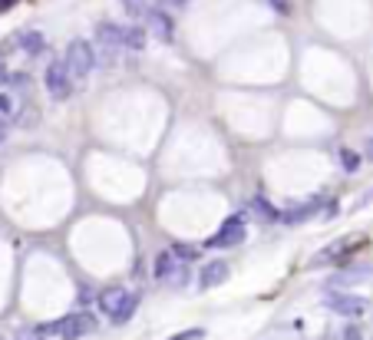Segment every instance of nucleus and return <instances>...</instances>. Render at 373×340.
<instances>
[{
  "mask_svg": "<svg viewBox=\"0 0 373 340\" xmlns=\"http://www.w3.org/2000/svg\"><path fill=\"white\" fill-rule=\"evenodd\" d=\"M96 331V317L89 311H77V314H67L53 324H43L40 334H53V337H63V340H79L87 334Z\"/></svg>",
  "mask_w": 373,
  "mask_h": 340,
  "instance_id": "f257e3e1",
  "label": "nucleus"
},
{
  "mask_svg": "<svg viewBox=\"0 0 373 340\" xmlns=\"http://www.w3.org/2000/svg\"><path fill=\"white\" fill-rule=\"evenodd\" d=\"M135 297L126 287H109V291H103L99 294V307L106 311V317L109 321H116V324H126L129 317H133V311H135Z\"/></svg>",
  "mask_w": 373,
  "mask_h": 340,
  "instance_id": "f03ea898",
  "label": "nucleus"
},
{
  "mask_svg": "<svg viewBox=\"0 0 373 340\" xmlns=\"http://www.w3.org/2000/svg\"><path fill=\"white\" fill-rule=\"evenodd\" d=\"M155 278L169 287H182L189 281V261H182L175 251H162L155 258Z\"/></svg>",
  "mask_w": 373,
  "mask_h": 340,
  "instance_id": "7ed1b4c3",
  "label": "nucleus"
},
{
  "mask_svg": "<svg viewBox=\"0 0 373 340\" xmlns=\"http://www.w3.org/2000/svg\"><path fill=\"white\" fill-rule=\"evenodd\" d=\"M67 70H69V76L73 79H87L89 73H93V67H96V53H93V47H89L87 40H73L67 47Z\"/></svg>",
  "mask_w": 373,
  "mask_h": 340,
  "instance_id": "20e7f679",
  "label": "nucleus"
},
{
  "mask_svg": "<svg viewBox=\"0 0 373 340\" xmlns=\"http://www.w3.org/2000/svg\"><path fill=\"white\" fill-rule=\"evenodd\" d=\"M47 93L53 96L57 103L69 99V93H73V76H69L63 60H53V63L47 67Z\"/></svg>",
  "mask_w": 373,
  "mask_h": 340,
  "instance_id": "39448f33",
  "label": "nucleus"
},
{
  "mask_svg": "<svg viewBox=\"0 0 373 340\" xmlns=\"http://www.w3.org/2000/svg\"><path fill=\"white\" fill-rule=\"evenodd\" d=\"M241 238H245V218L241 215H231L225 225L208 238V248H225V245H238Z\"/></svg>",
  "mask_w": 373,
  "mask_h": 340,
  "instance_id": "423d86ee",
  "label": "nucleus"
},
{
  "mask_svg": "<svg viewBox=\"0 0 373 340\" xmlns=\"http://www.w3.org/2000/svg\"><path fill=\"white\" fill-rule=\"evenodd\" d=\"M327 304H330L334 314H344V317H360V314L367 311V301L357 297V294H330Z\"/></svg>",
  "mask_w": 373,
  "mask_h": 340,
  "instance_id": "0eeeda50",
  "label": "nucleus"
},
{
  "mask_svg": "<svg viewBox=\"0 0 373 340\" xmlns=\"http://www.w3.org/2000/svg\"><path fill=\"white\" fill-rule=\"evenodd\" d=\"M228 271L231 268L225 265V261H211V265H205L201 268V287H205V291H208V287H215V284H225L228 281Z\"/></svg>",
  "mask_w": 373,
  "mask_h": 340,
  "instance_id": "6e6552de",
  "label": "nucleus"
},
{
  "mask_svg": "<svg viewBox=\"0 0 373 340\" xmlns=\"http://www.w3.org/2000/svg\"><path fill=\"white\" fill-rule=\"evenodd\" d=\"M145 20H149V30H152L159 40H172V20H169V13H162V10H149Z\"/></svg>",
  "mask_w": 373,
  "mask_h": 340,
  "instance_id": "1a4fd4ad",
  "label": "nucleus"
},
{
  "mask_svg": "<svg viewBox=\"0 0 373 340\" xmlns=\"http://www.w3.org/2000/svg\"><path fill=\"white\" fill-rule=\"evenodd\" d=\"M123 33H126V27H116V23H99V27H96V37H99V43H103L106 50L123 47Z\"/></svg>",
  "mask_w": 373,
  "mask_h": 340,
  "instance_id": "9d476101",
  "label": "nucleus"
},
{
  "mask_svg": "<svg viewBox=\"0 0 373 340\" xmlns=\"http://www.w3.org/2000/svg\"><path fill=\"white\" fill-rule=\"evenodd\" d=\"M123 47H129V50H143V47H145V30H143V27H126V33H123Z\"/></svg>",
  "mask_w": 373,
  "mask_h": 340,
  "instance_id": "9b49d317",
  "label": "nucleus"
},
{
  "mask_svg": "<svg viewBox=\"0 0 373 340\" xmlns=\"http://www.w3.org/2000/svg\"><path fill=\"white\" fill-rule=\"evenodd\" d=\"M317 208H321V199H314L311 202V205H304V208H297V212H291V215H284L287 221H291V225H294V221H301V218H307V215H314Z\"/></svg>",
  "mask_w": 373,
  "mask_h": 340,
  "instance_id": "f8f14e48",
  "label": "nucleus"
},
{
  "mask_svg": "<svg viewBox=\"0 0 373 340\" xmlns=\"http://www.w3.org/2000/svg\"><path fill=\"white\" fill-rule=\"evenodd\" d=\"M23 50H27L30 57L43 53V37H40V33H30V37H23Z\"/></svg>",
  "mask_w": 373,
  "mask_h": 340,
  "instance_id": "ddd939ff",
  "label": "nucleus"
},
{
  "mask_svg": "<svg viewBox=\"0 0 373 340\" xmlns=\"http://www.w3.org/2000/svg\"><path fill=\"white\" fill-rule=\"evenodd\" d=\"M123 7L129 17H145L149 13V7H145V0H123Z\"/></svg>",
  "mask_w": 373,
  "mask_h": 340,
  "instance_id": "4468645a",
  "label": "nucleus"
},
{
  "mask_svg": "<svg viewBox=\"0 0 373 340\" xmlns=\"http://www.w3.org/2000/svg\"><path fill=\"white\" fill-rule=\"evenodd\" d=\"M340 165H344L347 172H354L357 165H360V155H357V152H350V149H340Z\"/></svg>",
  "mask_w": 373,
  "mask_h": 340,
  "instance_id": "2eb2a0df",
  "label": "nucleus"
},
{
  "mask_svg": "<svg viewBox=\"0 0 373 340\" xmlns=\"http://www.w3.org/2000/svg\"><path fill=\"white\" fill-rule=\"evenodd\" d=\"M169 340H205V331H201V327H195V331L175 334V337H169Z\"/></svg>",
  "mask_w": 373,
  "mask_h": 340,
  "instance_id": "dca6fc26",
  "label": "nucleus"
},
{
  "mask_svg": "<svg viewBox=\"0 0 373 340\" xmlns=\"http://www.w3.org/2000/svg\"><path fill=\"white\" fill-rule=\"evenodd\" d=\"M175 255L182 258V261H195V258H199V251H195V248H185V245H179V248H172Z\"/></svg>",
  "mask_w": 373,
  "mask_h": 340,
  "instance_id": "f3484780",
  "label": "nucleus"
},
{
  "mask_svg": "<svg viewBox=\"0 0 373 340\" xmlns=\"http://www.w3.org/2000/svg\"><path fill=\"white\" fill-rule=\"evenodd\" d=\"M13 340H43V334H40V331H30V327H20Z\"/></svg>",
  "mask_w": 373,
  "mask_h": 340,
  "instance_id": "a211bd4d",
  "label": "nucleus"
},
{
  "mask_svg": "<svg viewBox=\"0 0 373 340\" xmlns=\"http://www.w3.org/2000/svg\"><path fill=\"white\" fill-rule=\"evenodd\" d=\"M251 208H255L258 215H265V218H274V212H271V208L265 205V202H261V199H255V202H251Z\"/></svg>",
  "mask_w": 373,
  "mask_h": 340,
  "instance_id": "6ab92c4d",
  "label": "nucleus"
},
{
  "mask_svg": "<svg viewBox=\"0 0 373 340\" xmlns=\"http://www.w3.org/2000/svg\"><path fill=\"white\" fill-rule=\"evenodd\" d=\"M10 109H13V99H10V96H7V93H0V113L7 116V113H10Z\"/></svg>",
  "mask_w": 373,
  "mask_h": 340,
  "instance_id": "aec40b11",
  "label": "nucleus"
},
{
  "mask_svg": "<svg viewBox=\"0 0 373 340\" xmlns=\"http://www.w3.org/2000/svg\"><path fill=\"white\" fill-rule=\"evenodd\" d=\"M340 340H364V334H360V327H347Z\"/></svg>",
  "mask_w": 373,
  "mask_h": 340,
  "instance_id": "412c9836",
  "label": "nucleus"
},
{
  "mask_svg": "<svg viewBox=\"0 0 373 340\" xmlns=\"http://www.w3.org/2000/svg\"><path fill=\"white\" fill-rule=\"evenodd\" d=\"M159 4H162V7H185L189 0H159Z\"/></svg>",
  "mask_w": 373,
  "mask_h": 340,
  "instance_id": "4be33fe9",
  "label": "nucleus"
},
{
  "mask_svg": "<svg viewBox=\"0 0 373 340\" xmlns=\"http://www.w3.org/2000/svg\"><path fill=\"white\" fill-rule=\"evenodd\" d=\"M370 202H373V189L367 192V195H364V199H360V202H357V208H364V205H370Z\"/></svg>",
  "mask_w": 373,
  "mask_h": 340,
  "instance_id": "5701e85b",
  "label": "nucleus"
},
{
  "mask_svg": "<svg viewBox=\"0 0 373 340\" xmlns=\"http://www.w3.org/2000/svg\"><path fill=\"white\" fill-rule=\"evenodd\" d=\"M7 139V123H4V116H0V142Z\"/></svg>",
  "mask_w": 373,
  "mask_h": 340,
  "instance_id": "b1692460",
  "label": "nucleus"
},
{
  "mask_svg": "<svg viewBox=\"0 0 373 340\" xmlns=\"http://www.w3.org/2000/svg\"><path fill=\"white\" fill-rule=\"evenodd\" d=\"M13 4H17V0H0V13H4V10H10Z\"/></svg>",
  "mask_w": 373,
  "mask_h": 340,
  "instance_id": "393cba45",
  "label": "nucleus"
},
{
  "mask_svg": "<svg viewBox=\"0 0 373 340\" xmlns=\"http://www.w3.org/2000/svg\"><path fill=\"white\" fill-rule=\"evenodd\" d=\"M7 79H10V73H7V67H0V86L7 83Z\"/></svg>",
  "mask_w": 373,
  "mask_h": 340,
  "instance_id": "a878e982",
  "label": "nucleus"
},
{
  "mask_svg": "<svg viewBox=\"0 0 373 340\" xmlns=\"http://www.w3.org/2000/svg\"><path fill=\"white\" fill-rule=\"evenodd\" d=\"M367 159H370V162H373V139H370V142H367Z\"/></svg>",
  "mask_w": 373,
  "mask_h": 340,
  "instance_id": "bb28decb",
  "label": "nucleus"
},
{
  "mask_svg": "<svg viewBox=\"0 0 373 340\" xmlns=\"http://www.w3.org/2000/svg\"><path fill=\"white\" fill-rule=\"evenodd\" d=\"M0 340H4V337H0Z\"/></svg>",
  "mask_w": 373,
  "mask_h": 340,
  "instance_id": "cd10ccee",
  "label": "nucleus"
}]
</instances>
